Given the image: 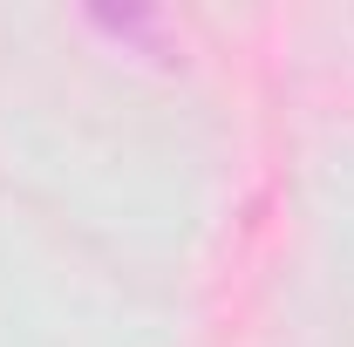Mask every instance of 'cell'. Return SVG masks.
<instances>
[]
</instances>
